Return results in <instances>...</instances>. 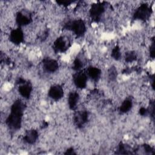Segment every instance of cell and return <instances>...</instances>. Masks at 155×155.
<instances>
[{"label":"cell","mask_w":155,"mask_h":155,"mask_svg":"<svg viewBox=\"0 0 155 155\" xmlns=\"http://www.w3.org/2000/svg\"><path fill=\"white\" fill-rule=\"evenodd\" d=\"M105 12V5L102 3H96L91 5L89 13L91 18L96 22H98L102 18Z\"/></svg>","instance_id":"cell-4"},{"label":"cell","mask_w":155,"mask_h":155,"mask_svg":"<svg viewBox=\"0 0 155 155\" xmlns=\"http://www.w3.org/2000/svg\"><path fill=\"white\" fill-rule=\"evenodd\" d=\"M49 97L54 101L60 100L64 96V90L60 85H53L48 90Z\"/></svg>","instance_id":"cell-7"},{"label":"cell","mask_w":155,"mask_h":155,"mask_svg":"<svg viewBox=\"0 0 155 155\" xmlns=\"http://www.w3.org/2000/svg\"><path fill=\"white\" fill-rule=\"evenodd\" d=\"M58 4L60 5H62L63 6H68L70 5L71 3H73V1H57Z\"/></svg>","instance_id":"cell-20"},{"label":"cell","mask_w":155,"mask_h":155,"mask_svg":"<svg viewBox=\"0 0 155 155\" xmlns=\"http://www.w3.org/2000/svg\"><path fill=\"white\" fill-rule=\"evenodd\" d=\"M137 59L136 53L134 51H129L125 53V60L127 62H133Z\"/></svg>","instance_id":"cell-17"},{"label":"cell","mask_w":155,"mask_h":155,"mask_svg":"<svg viewBox=\"0 0 155 155\" xmlns=\"http://www.w3.org/2000/svg\"><path fill=\"white\" fill-rule=\"evenodd\" d=\"M101 70L100 68L94 67L90 66L87 70V75L88 78H90L91 80L94 81H97L101 76Z\"/></svg>","instance_id":"cell-13"},{"label":"cell","mask_w":155,"mask_h":155,"mask_svg":"<svg viewBox=\"0 0 155 155\" xmlns=\"http://www.w3.org/2000/svg\"><path fill=\"white\" fill-rule=\"evenodd\" d=\"M24 110V105L19 99L15 101L12 105L10 114L5 120V123L10 128L17 130L21 128Z\"/></svg>","instance_id":"cell-1"},{"label":"cell","mask_w":155,"mask_h":155,"mask_svg":"<svg viewBox=\"0 0 155 155\" xmlns=\"http://www.w3.org/2000/svg\"><path fill=\"white\" fill-rule=\"evenodd\" d=\"M88 119V113L85 110L78 111L74 116V122L78 127H82Z\"/></svg>","instance_id":"cell-10"},{"label":"cell","mask_w":155,"mask_h":155,"mask_svg":"<svg viewBox=\"0 0 155 155\" xmlns=\"http://www.w3.org/2000/svg\"><path fill=\"white\" fill-rule=\"evenodd\" d=\"M79 94L76 91H71L68 96V104L71 110L76 108L78 102L79 101Z\"/></svg>","instance_id":"cell-15"},{"label":"cell","mask_w":155,"mask_h":155,"mask_svg":"<svg viewBox=\"0 0 155 155\" xmlns=\"http://www.w3.org/2000/svg\"><path fill=\"white\" fill-rule=\"evenodd\" d=\"M133 107L132 100L130 98H127L124 99L120 105L119 107V110L121 113H126L130 111Z\"/></svg>","instance_id":"cell-16"},{"label":"cell","mask_w":155,"mask_h":155,"mask_svg":"<svg viewBox=\"0 0 155 155\" xmlns=\"http://www.w3.org/2000/svg\"><path fill=\"white\" fill-rule=\"evenodd\" d=\"M38 137L39 134L38 131L34 129H31L25 133L24 136V140L28 144H33L36 142Z\"/></svg>","instance_id":"cell-14"},{"label":"cell","mask_w":155,"mask_h":155,"mask_svg":"<svg viewBox=\"0 0 155 155\" xmlns=\"http://www.w3.org/2000/svg\"><path fill=\"white\" fill-rule=\"evenodd\" d=\"M111 57L117 61L119 60L121 57V51L120 48L118 45H116L112 50H111Z\"/></svg>","instance_id":"cell-18"},{"label":"cell","mask_w":155,"mask_h":155,"mask_svg":"<svg viewBox=\"0 0 155 155\" xmlns=\"http://www.w3.org/2000/svg\"><path fill=\"white\" fill-rule=\"evenodd\" d=\"M32 85L29 82H25L19 84L18 87V91L20 95L25 99H29L32 93Z\"/></svg>","instance_id":"cell-11"},{"label":"cell","mask_w":155,"mask_h":155,"mask_svg":"<svg viewBox=\"0 0 155 155\" xmlns=\"http://www.w3.org/2000/svg\"><path fill=\"white\" fill-rule=\"evenodd\" d=\"M43 68L48 73H54L59 68L58 62L51 58H44L42 61Z\"/></svg>","instance_id":"cell-9"},{"label":"cell","mask_w":155,"mask_h":155,"mask_svg":"<svg viewBox=\"0 0 155 155\" xmlns=\"http://www.w3.org/2000/svg\"><path fill=\"white\" fill-rule=\"evenodd\" d=\"M15 20L19 27H21L30 24L31 21V18L30 16H28L25 13L19 12L16 15Z\"/></svg>","instance_id":"cell-12"},{"label":"cell","mask_w":155,"mask_h":155,"mask_svg":"<svg viewBox=\"0 0 155 155\" xmlns=\"http://www.w3.org/2000/svg\"><path fill=\"white\" fill-rule=\"evenodd\" d=\"M83 67H84V63L81 59L77 58L74 60L73 62V66H72V68L74 70L78 71L81 68H82Z\"/></svg>","instance_id":"cell-19"},{"label":"cell","mask_w":155,"mask_h":155,"mask_svg":"<svg viewBox=\"0 0 155 155\" xmlns=\"http://www.w3.org/2000/svg\"><path fill=\"white\" fill-rule=\"evenodd\" d=\"M64 28L73 32L77 37L82 36L86 31V25L82 19H74L65 24Z\"/></svg>","instance_id":"cell-2"},{"label":"cell","mask_w":155,"mask_h":155,"mask_svg":"<svg viewBox=\"0 0 155 155\" xmlns=\"http://www.w3.org/2000/svg\"><path fill=\"white\" fill-rule=\"evenodd\" d=\"M73 81L74 85L79 89H84L87 87L88 76L86 73L78 71L73 75Z\"/></svg>","instance_id":"cell-5"},{"label":"cell","mask_w":155,"mask_h":155,"mask_svg":"<svg viewBox=\"0 0 155 155\" xmlns=\"http://www.w3.org/2000/svg\"><path fill=\"white\" fill-rule=\"evenodd\" d=\"M151 8L147 4H142L134 11L133 18L136 20L145 21L150 18Z\"/></svg>","instance_id":"cell-3"},{"label":"cell","mask_w":155,"mask_h":155,"mask_svg":"<svg viewBox=\"0 0 155 155\" xmlns=\"http://www.w3.org/2000/svg\"><path fill=\"white\" fill-rule=\"evenodd\" d=\"M10 41L15 45H19L24 39V33L21 27L12 30L9 35Z\"/></svg>","instance_id":"cell-6"},{"label":"cell","mask_w":155,"mask_h":155,"mask_svg":"<svg viewBox=\"0 0 155 155\" xmlns=\"http://www.w3.org/2000/svg\"><path fill=\"white\" fill-rule=\"evenodd\" d=\"M69 41L67 38L60 36L54 42L53 47L54 50L58 52H64L68 48Z\"/></svg>","instance_id":"cell-8"}]
</instances>
